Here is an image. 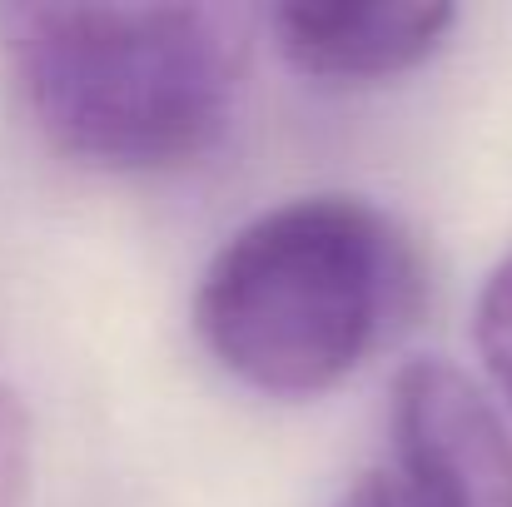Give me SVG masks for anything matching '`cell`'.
Wrapping results in <instances>:
<instances>
[{
	"mask_svg": "<svg viewBox=\"0 0 512 507\" xmlns=\"http://www.w3.org/2000/svg\"><path fill=\"white\" fill-rule=\"evenodd\" d=\"M30 473H35V438L30 413L10 383H0V507L30 503Z\"/></svg>",
	"mask_w": 512,
	"mask_h": 507,
	"instance_id": "6",
	"label": "cell"
},
{
	"mask_svg": "<svg viewBox=\"0 0 512 507\" xmlns=\"http://www.w3.org/2000/svg\"><path fill=\"white\" fill-rule=\"evenodd\" d=\"M408 289V244L378 204L299 194L219 244L194 294V334L244 388L319 398L378 348Z\"/></svg>",
	"mask_w": 512,
	"mask_h": 507,
	"instance_id": "2",
	"label": "cell"
},
{
	"mask_svg": "<svg viewBox=\"0 0 512 507\" xmlns=\"http://www.w3.org/2000/svg\"><path fill=\"white\" fill-rule=\"evenodd\" d=\"M458 10L438 0H294L269 10L279 55L324 85H378L418 70Z\"/></svg>",
	"mask_w": 512,
	"mask_h": 507,
	"instance_id": "4",
	"label": "cell"
},
{
	"mask_svg": "<svg viewBox=\"0 0 512 507\" xmlns=\"http://www.w3.org/2000/svg\"><path fill=\"white\" fill-rule=\"evenodd\" d=\"M249 50L254 15L239 5H0V55L35 130L115 174L209 155Z\"/></svg>",
	"mask_w": 512,
	"mask_h": 507,
	"instance_id": "1",
	"label": "cell"
},
{
	"mask_svg": "<svg viewBox=\"0 0 512 507\" xmlns=\"http://www.w3.org/2000/svg\"><path fill=\"white\" fill-rule=\"evenodd\" d=\"M393 453L413 507H512V428L448 358L398 368Z\"/></svg>",
	"mask_w": 512,
	"mask_h": 507,
	"instance_id": "3",
	"label": "cell"
},
{
	"mask_svg": "<svg viewBox=\"0 0 512 507\" xmlns=\"http://www.w3.org/2000/svg\"><path fill=\"white\" fill-rule=\"evenodd\" d=\"M473 343H478V358H483L493 388L512 403V249L493 264V274L478 294Z\"/></svg>",
	"mask_w": 512,
	"mask_h": 507,
	"instance_id": "5",
	"label": "cell"
},
{
	"mask_svg": "<svg viewBox=\"0 0 512 507\" xmlns=\"http://www.w3.org/2000/svg\"><path fill=\"white\" fill-rule=\"evenodd\" d=\"M334 507H398V498H393V488H383L378 478H363V483H353Z\"/></svg>",
	"mask_w": 512,
	"mask_h": 507,
	"instance_id": "7",
	"label": "cell"
}]
</instances>
